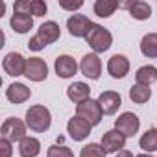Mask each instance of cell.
<instances>
[{"instance_id": "obj_15", "label": "cell", "mask_w": 157, "mask_h": 157, "mask_svg": "<svg viewBox=\"0 0 157 157\" xmlns=\"http://www.w3.org/2000/svg\"><path fill=\"white\" fill-rule=\"evenodd\" d=\"M54 68H56V74H57L59 78L67 80V78L76 76V72H78V68H80V67H78V63H76V59H74L72 56L63 54V56H59V57L56 59Z\"/></svg>"}, {"instance_id": "obj_5", "label": "cell", "mask_w": 157, "mask_h": 157, "mask_svg": "<svg viewBox=\"0 0 157 157\" xmlns=\"http://www.w3.org/2000/svg\"><path fill=\"white\" fill-rule=\"evenodd\" d=\"M2 139H8L10 142H21L24 137H26V122H22L21 118H15V117H10L4 120L2 128Z\"/></svg>"}, {"instance_id": "obj_29", "label": "cell", "mask_w": 157, "mask_h": 157, "mask_svg": "<svg viewBox=\"0 0 157 157\" xmlns=\"http://www.w3.org/2000/svg\"><path fill=\"white\" fill-rule=\"evenodd\" d=\"M13 153V142L8 139H0V157H11Z\"/></svg>"}, {"instance_id": "obj_7", "label": "cell", "mask_w": 157, "mask_h": 157, "mask_svg": "<svg viewBox=\"0 0 157 157\" xmlns=\"http://www.w3.org/2000/svg\"><path fill=\"white\" fill-rule=\"evenodd\" d=\"M139 128H140V120H139V117H137L135 113H131V111L122 113V115L115 120V129H118L126 139H128V137H133V135L139 131Z\"/></svg>"}, {"instance_id": "obj_22", "label": "cell", "mask_w": 157, "mask_h": 157, "mask_svg": "<svg viewBox=\"0 0 157 157\" xmlns=\"http://www.w3.org/2000/svg\"><path fill=\"white\" fill-rule=\"evenodd\" d=\"M129 15L135 21H148L151 17V6L148 2H142V0H135V2L129 4Z\"/></svg>"}, {"instance_id": "obj_9", "label": "cell", "mask_w": 157, "mask_h": 157, "mask_svg": "<svg viewBox=\"0 0 157 157\" xmlns=\"http://www.w3.org/2000/svg\"><path fill=\"white\" fill-rule=\"evenodd\" d=\"M46 2L43 0H19L13 6V13H22V15H32V17H43L46 15Z\"/></svg>"}, {"instance_id": "obj_2", "label": "cell", "mask_w": 157, "mask_h": 157, "mask_svg": "<svg viewBox=\"0 0 157 157\" xmlns=\"http://www.w3.org/2000/svg\"><path fill=\"white\" fill-rule=\"evenodd\" d=\"M50 124H52V115H50L48 107H44V105H32L26 111V126L32 131L44 133L50 128Z\"/></svg>"}, {"instance_id": "obj_4", "label": "cell", "mask_w": 157, "mask_h": 157, "mask_svg": "<svg viewBox=\"0 0 157 157\" xmlns=\"http://www.w3.org/2000/svg\"><path fill=\"white\" fill-rule=\"evenodd\" d=\"M76 117L83 118L85 122H89L91 126H98L102 122V117H104V111L98 104V100H87L83 104H80L76 107Z\"/></svg>"}, {"instance_id": "obj_27", "label": "cell", "mask_w": 157, "mask_h": 157, "mask_svg": "<svg viewBox=\"0 0 157 157\" xmlns=\"http://www.w3.org/2000/svg\"><path fill=\"white\" fill-rule=\"evenodd\" d=\"M105 155H107V151H105L104 146L98 144V142H89V144H85V146L82 148V151H80V157H105Z\"/></svg>"}, {"instance_id": "obj_30", "label": "cell", "mask_w": 157, "mask_h": 157, "mask_svg": "<svg viewBox=\"0 0 157 157\" xmlns=\"http://www.w3.org/2000/svg\"><path fill=\"white\" fill-rule=\"evenodd\" d=\"M82 6H83L82 0H76V2H65V0H61V2H59V8H63L67 11H76V10H80Z\"/></svg>"}, {"instance_id": "obj_23", "label": "cell", "mask_w": 157, "mask_h": 157, "mask_svg": "<svg viewBox=\"0 0 157 157\" xmlns=\"http://www.w3.org/2000/svg\"><path fill=\"white\" fill-rule=\"evenodd\" d=\"M140 52L148 59L157 57V33H146L140 41Z\"/></svg>"}, {"instance_id": "obj_19", "label": "cell", "mask_w": 157, "mask_h": 157, "mask_svg": "<svg viewBox=\"0 0 157 157\" xmlns=\"http://www.w3.org/2000/svg\"><path fill=\"white\" fill-rule=\"evenodd\" d=\"M19 153L21 157H37L41 153V142L35 137H24L19 142Z\"/></svg>"}, {"instance_id": "obj_6", "label": "cell", "mask_w": 157, "mask_h": 157, "mask_svg": "<svg viewBox=\"0 0 157 157\" xmlns=\"http://www.w3.org/2000/svg\"><path fill=\"white\" fill-rule=\"evenodd\" d=\"M94 22H91L85 15H70L67 21V30L72 37H87L89 32L93 30Z\"/></svg>"}, {"instance_id": "obj_17", "label": "cell", "mask_w": 157, "mask_h": 157, "mask_svg": "<svg viewBox=\"0 0 157 157\" xmlns=\"http://www.w3.org/2000/svg\"><path fill=\"white\" fill-rule=\"evenodd\" d=\"M67 96H68L70 102L80 105V104H83V102H87L91 98V87L87 83H83V82H74L72 85H68Z\"/></svg>"}, {"instance_id": "obj_25", "label": "cell", "mask_w": 157, "mask_h": 157, "mask_svg": "<svg viewBox=\"0 0 157 157\" xmlns=\"http://www.w3.org/2000/svg\"><path fill=\"white\" fill-rule=\"evenodd\" d=\"M139 146H140L146 153L157 151V128H150V129L140 137Z\"/></svg>"}, {"instance_id": "obj_24", "label": "cell", "mask_w": 157, "mask_h": 157, "mask_svg": "<svg viewBox=\"0 0 157 157\" xmlns=\"http://www.w3.org/2000/svg\"><path fill=\"white\" fill-rule=\"evenodd\" d=\"M129 98H131L133 104L142 105V104H146V102L151 98V89L146 87V85L135 83V85H131V89H129Z\"/></svg>"}, {"instance_id": "obj_10", "label": "cell", "mask_w": 157, "mask_h": 157, "mask_svg": "<svg viewBox=\"0 0 157 157\" xmlns=\"http://www.w3.org/2000/svg\"><path fill=\"white\" fill-rule=\"evenodd\" d=\"M24 76L30 82H44L46 76H48V65L41 57H30V59H26Z\"/></svg>"}, {"instance_id": "obj_3", "label": "cell", "mask_w": 157, "mask_h": 157, "mask_svg": "<svg viewBox=\"0 0 157 157\" xmlns=\"http://www.w3.org/2000/svg\"><path fill=\"white\" fill-rule=\"evenodd\" d=\"M87 39V44L94 50V54H102V52H107L113 44V35L107 28L100 26V24H94L93 30L89 32V35L85 37Z\"/></svg>"}, {"instance_id": "obj_32", "label": "cell", "mask_w": 157, "mask_h": 157, "mask_svg": "<svg viewBox=\"0 0 157 157\" xmlns=\"http://www.w3.org/2000/svg\"><path fill=\"white\" fill-rule=\"evenodd\" d=\"M137 157H153V155H150V153H140V155H137Z\"/></svg>"}, {"instance_id": "obj_20", "label": "cell", "mask_w": 157, "mask_h": 157, "mask_svg": "<svg viewBox=\"0 0 157 157\" xmlns=\"http://www.w3.org/2000/svg\"><path fill=\"white\" fill-rule=\"evenodd\" d=\"M10 24H11L13 32H17V33H28L33 28V17L32 15H22V13H13Z\"/></svg>"}, {"instance_id": "obj_12", "label": "cell", "mask_w": 157, "mask_h": 157, "mask_svg": "<svg viewBox=\"0 0 157 157\" xmlns=\"http://www.w3.org/2000/svg\"><path fill=\"white\" fill-rule=\"evenodd\" d=\"M80 70H82V74L85 78H89V80H98L100 74H102V61H100L98 54H85L82 57Z\"/></svg>"}, {"instance_id": "obj_21", "label": "cell", "mask_w": 157, "mask_h": 157, "mask_svg": "<svg viewBox=\"0 0 157 157\" xmlns=\"http://www.w3.org/2000/svg\"><path fill=\"white\" fill-rule=\"evenodd\" d=\"M135 80H137V83L150 87L151 83L157 82V68H155L153 65H144V67L137 68V72H135Z\"/></svg>"}, {"instance_id": "obj_1", "label": "cell", "mask_w": 157, "mask_h": 157, "mask_svg": "<svg viewBox=\"0 0 157 157\" xmlns=\"http://www.w3.org/2000/svg\"><path fill=\"white\" fill-rule=\"evenodd\" d=\"M59 35H61L59 24L54 22V21H46L44 24H41V28H39V32L35 33V37L30 39L28 48L33 50V52H39V50H43L44 46L56 43V41L59 39Z\"/></svg>"}, {"instance_id": "obj_26", "label": "cell", "mask_w": 157, "mask_h": 157, "mask_svg": "<svg viewBox=\"0 0 157 157\" xmlns=\"http://www.w3.org/2000/svg\"><path fill=\"white\" fill-rule=\"evenodd\" d=\"M117 8H118V2H115V0H96V2H94V13L100 19L111 17Z\"/></svg>"}, {"instance_id": "obj_18", "label": "cell", "mask_w": 157, "mask_h": 157, "mask_svg": "<svg viewBox=\"0 0 157 157\" xmlns=\"http://www.w3.org/2000/svg\"><path fill=\"white\" fill-rule=\"evenodd\" d=\"M32 91L24 85V83H11L6 89V98L11 104H24L26 100H30Z\"/></svg>"}, {"instance_id": "obj_13", "label": "cell", "mask_w": 157, "mask_h": 157, "mask_svg": "<svg viewBox=\"0 0 157 157\" xmlns=\"http://www.w3.org/2000/svg\"><path fill=\"white\" fill-rule=\"evenodd\" d=\"M100 144L104 146V150H105L107 153H118V151H122L124 146H126V137H124L118 129H109V131L104 133Z\"/></svg>"}, {"instance_id": "obj_16", "label": "cell", "mask_w": 157, "mask_h": 157, "mask_svg": "<svg viewBox=\"0 0 157 157\" xmlns=\"http://www.w3.org/2000/svg\"><path fill=\"white\" fill-rule=\"evenodd\" d=\"M98 104L104 111V115H115L118 107L122 105V96L115 91H104L98 96Z\"/></svg>"}, {"instance_id": "obj_11", "label": "cell", "mask_w": 157, "mask_h": 157, "mask_svg": "<svg viewBox=\"0 0 157 157\" xmlns=\"http://www.w3.org/2000/svg\"><path fill=\"white\" fill-rule=\"evenodd\" d=\"M2 67H4L8 76H13V78L24 76V72H26V59L19 52H10V54H6V57L2 61Z\"/></svg>"}, {"instance_id": "obj_14", "label": "cell", "mask_w": 157, "mask_h": 157, "mask_svg": "<svg viewBox=\"0 0 157 157\" xmlns=\"http://www.w3.org/2000/svg\"><path fill=\"white\" fill-rule=\"evenodd\" d=\"M107 72L115 80H122L129 72V59L122 54H115L111 56V59L107 61Z\"/></svg>"}, {"instance_id": "obj_28", "label": "cell", "mask_w": 157, "mask_h": 157, "mask_svg": "<svg viewBox=\"0 0 157 157\" xmlns=\"http://www.w3.org/2000/svg\"><path fill=\"white\" fill-rule=\"evenodd\" d=\"M46 157H74V153H72V150L68 146H57V144H54V146L48 148Z\"/></svg>"}, {"instance_id": "obj_31", "label": "cell", "mask_w": 157, "mask_h": 157, "mask_svg": "<svg viewBox=\"0 0 157 157\" xmlns=\"http://www.w3.org/2000/svg\"><path fill=\"white\" fill-rule=\"evenodd\" d=\"M115 157H133V153H131V151H128V150H122V151H118Z\"/></svg>"}, {"instance_id": "obj_8", "label": "cell", "mask_w": 157, "mask_h": 157, "mask_svg": "<svg viewBox=\"0 0 157 157\" xmlns=\"http://www.w3.org/2000/svg\"><path fill=\"white\" fill-rule=\"evenodd\" d=\"M91 129H93V126H91L89 122H85L83 118H80V117H72V118L67 122V133H68V137H70L72 140H76V142L85 140V139L91 135Z\"/></svg>"}]
</instances>
